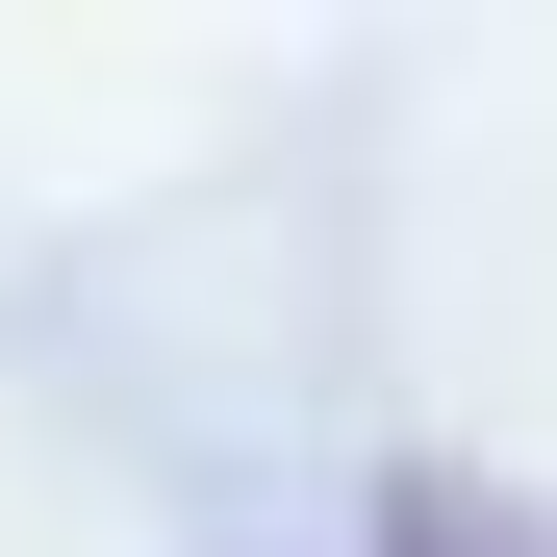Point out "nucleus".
<instances>
[{
    "instance_id": "1",
    "label": "nucleus",
    "mask_w": 557,
    "mask_h": 557,
    "mask_svg": "<svg viewBox=\"0 0 557 557\" xmlns=\"http://www.w3.org/2000/svg\"><path fill=\"white\" fill-rule=\"evenodd\" d=\"M381 557H532V532H507L482 482H406V507H381Z\"/></svg>"
}]
</instances>
